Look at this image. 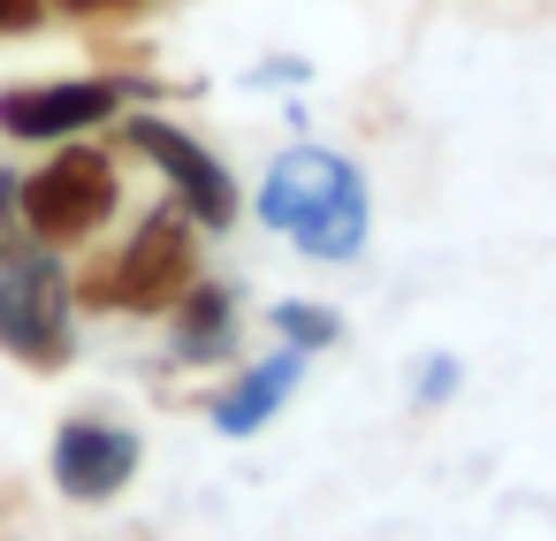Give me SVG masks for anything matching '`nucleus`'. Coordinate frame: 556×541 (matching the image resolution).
Masks as SVG:
<instances>
[{
  "label": "nucleus",
  "instance_id": "obj_14",
  "mask_svg": "<svg viewBox=\"0 0 556 541\" xmlns=\"http://www.w3.org/2000/svg\"><path fill=\"white\" fill-rule=\"evenodd\" d=\"M47 24H54L47 0H0V39H31V32H47Z\"/></svg>",
  "mask_w": 556,
  "mask_h": 541
},
{
  "label": "nucleus",
  "instance_id": "obj_5",
  "mask_svg": "<svg viewBox=\"0 0 556 541\" xmlns=\"http://www.w3.org/2000/svg\"><path fill=\"white\" fill-rule=\"evenodd\" d=\"M146 100H153V85L146 77H123V70L9 85V92H0V138H9V146H70V138H92V130L123 123Z\"/></svg>",
  "mask_w": 556,
  "mask_h": 541
},
{
  "label": "nucleus",
  "instance_id": "obj_3",
  "mask_svg": "<svg viewBox=\"0 0 556 541\" xmlns=\"http://www.w3.org/2000/svg\"><path fill=\"white\" fill-rule=\"evenodd\" d=\"M0 351L31 374H62L77 358V282L54 244L0 252Z\"/></svg>",
  "mask_w": 556,
  "mask_h": 541
},
{
  "label": "nucleus",
  "instance_id": "obj_2",
  "mask_svg": "<svg viewBox=\"0 0 556 541\" xmlns=\"http://www.w3.org/2000/svg\"><path fill=\"white\" fill-rule=\"evenodd\" d=\"M199 237H206V229H199L176 199L146 206L138 229H130L108 260H92L85 275H70V282H77V313L168 320V313L184 305V290L199 282Z\"/></svg>",
  "mask_w": 556,
  "mask_h": 541
},
{
  "label": "nucleus",
  "instance_id": "obj_7",
  "mask_svg": "<svg viewBox=\"0 0 556 541\" xmlns=\"http://www.w3.org/2000/svg\"><path fill=\"white\" fill-rule=\"evenodd\" d=\"M138 465H146L138 427L100 419V412L62 419V427H54V450H47V473H54V488H62L70 503H115V495L138 480Z\"/></svg>",
  "mask_w": 556,
  "mask_h": 541
},
{
  "label": "nucleus",
  "instance_id": "obj_1",
  "mask_svg": "<svg viewBox=\"0 0 556 541\" xmlns=\"http://www.w3.org/2000/svg\"><path fill=\"white\" fill-rule=\"evenodd\" d=\"M252 222L275 229L290 252L320 260V267H351L374 237V191L366 168L320 138H298L267 161L260 191H252Z\"/></svg>",
  "mask_w": 556,
  "mask_h": 541
},
{
  "label": "nucleus",
  "instance_id": "obj_13",
  "mask_svg": "<svg viewBox=\"0 0 556 541\" xmlns=\"http://www.w3.org/2000/svg\"><path fill=\"white\" fill-rule=\"evenodd\" d=\"M54 16H70V24H115V16H138V9H153V0H47Z\"/></svg>",
  "mask_w": 556,
  "mask_h": 541
},
{
  "label": "nucleus",
  "instance_id": "obj_15",
  "mask_svg": "<svg viewBox=\"0 0 556 541\" xmlns=\"http://www.w3.org/2000/svg\"><path fill=\"white\" fill-rule=\"evenodd\" d=\"M252 85H313V62L275 54V62H260V70H252Z\"/></svg>",
  "mask_w": 556,
  "mask_h": 541
},
{
  "label": "nucleus",
  "instance_id": "obj_4",
  "mask_svg": "<svg viewBox=\"0 0 556 541\" xmlns=\"http://www.w3.org/2000/svg\"><path fill=\"white\" fill-rule=\"evenodd\" d=\"M115 214H123V168H115L108 146L70 138V146H47L39 168H24V222H31L39 244L77 252V244H92Z\"/></svg>",
  "mask_w": 556,
  "mask_h": 541
},
{
  "label": "nucleus",
  "instance_id": "obj_8",
  "mask_svg": "<svg viewBox=\"0 0 556 541\" xmlns=\"http://www.w3.org/2000/svg\"><path fill=\"white\" fill-rule=\"evenodd\" d=\"M305 351H267V358H252L214 404H206V419H214V435H229V442H244V435H260V427H275V412L298 397V381H305Z\"/></svg>",
  "mask_w": 556,
  "mask_h": 541
},
{
  "label": "nucleus",
  "instance_id": "obj_11",
  "mask_svg": "<svg viewBox=\"0 0 556 541\" xmlns=\"http://www.w3.org/2000/svg\"><path fill=\"white\" fill-rule=\"evenodd\" d=\"M457 381H465V366H457L450 351H434V358H419V366H412V404H419V412H434V404H450V397H457Z\"/></svg>",
  "mask_w": 556,
  "mask_h": 541
},
{
  "label": "nucleus",
  "instance_id": "obj_10",
  "mask_svg": "<svg viewBox=\"0 0 556 541\" xmlns=\"http://www.w3.org/2000/svg\"><path fill=\"white\" fill-rule=\"evenodd\" d=\"M267 328H275V343H290V351H305V358L343 343V313L320 305V298H275V305H267Z\"/></svg>",
  "mask_w": 556,
  "mask_h": 541
},
{
  "label": "nucleus",
  "instance_id": "obj_6",
  "mask_svg": "<svg viewBox=\"0 0 556 541\" xmlns=\"http://www.w3.org/2000/svg\"><path fill=\"white\" fill-rule=\"evenodd\" d=\"M115 146H123V153H138V161L168 184V199H176L206 237H214V229H237L244 191H237L229 161H222L206 138H191L184 123H168V115H153V108H130V115L115 123Z\"/></svg>",
  "mask_w": 556,
  "mask_h": 541
},
{
  "label": "nucleus",
  "instance_id": "obj_9",
  "mask_svg": "<svg viewBox=\"0 0 556 541\" xmlns=\"http://www.w3.org/2000/svg\"><path fill=\"white\" fill-rule=\"evenodd\" d=\"M168 351H176V366H222V358H237V290L199 275L184 290V305L168 313Z\"/></svg>",
  "mask_w": 556,
  "mask_h": 541
},
{
  "label": "nucleus",
  "instance_id": "obj_12",
  "mask_svg": "<svg viewBox=\"0 0 556 541\" xmlns=\"http://www.w3.org/2000/svg\"><path fill=\"white\" fill-rule=\"evenodd\" d=\"M16 244H31V222H24V176L0 168V252H16Z\"/></svg>",
  "mask_w": 556,
  "mask_h": 541
}]
</instances>
